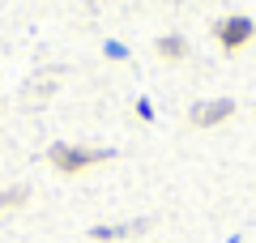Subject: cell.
Wrapping results in <instances>:
<instances>
[{"label": "cell", "instance_id": "cell-2", "mask_svg": "<svg viewBox=\"0 0 256 243\" xmlns=\"http://www.w3.org/2000/svg\"><path fill=\"white\" fill-rule=\"evenodd\" d=\"M214 34H218V43L226 47V52H239V47H244L248 38L256 34V26H252V18L235 13V18H222L218 26H214Z\"/></svg>", "mask_w": 256, "mask_h": 243}, {"label": "cell", "instance_id": "cell-6", "mask_svg": "<svg viewBox=\"0 0 256 243\" xmlns=\"http://www.w3.org/2000/svg\"><path fill=\"white\" fill-rule=\"evenodd\" d=\"M26 200H30V188H26V184H18V188H4V192H0V214H9V209L26 205Z\"/></svg>", "mask_w": 256, "mask_h": 243}, {"label": "cell", "instance_id": "cell-3", "mask_svg": "<svg viewBox=\"0 0 256 243\" xmlns=\"http://www.w3.org/2000/svg\"><path fill=\"white\" fill-rule=\"evenodd\" d=\"M235 116V102L230 98H214V102H196V107L188 111V120L196 128H214V124H222V120H230Z\"/></svg>", "mask_w": 256, "mask_h": 243}, {"label": "cell", "instance_id": "cell-1", "mask_svg": "<svg viewBox=\"0 0 256 243\" xmlns=\"http://www.w3.org/2000/svg\"><path fill=\"white\" fill-rule=\"evenodd\" d=\"M111 150H90V145H52L47 150V162H52L60 175H82L98 162H107Z\"/></svg>", "mask_w": 256, "mask_h": 243}, {"label": "cell", "instance_id": "cell-4", "mask_svg": "<svg viewBox=\"0 0 256 243\" xmlns=\"http://www.w3.org/2000/svg\"><path fill=\"white\" fill-rule=\"evenodd\" d=\"M141 230H150L146 218H141V222H132V226H98V230H90V239L111 243V239H124V234H141Z\"/></svg>", "mask_w": 256, "mask_h": 243}, {"label": "cell", "instance_id": "cell-5", "mask_svg": "<svg viewBox=\"0 0 256 243\" xmlns=\"http://www.w3.org/2000/svg\"><path fill=\"white\" fill-rule=\"evenodd\" d=\"M158 56H162V60H184V56H188V43H184L180 34H166V38H158Z\"/></svg>", "mask_w": 256, "mask_h": 243}]
</instances>
